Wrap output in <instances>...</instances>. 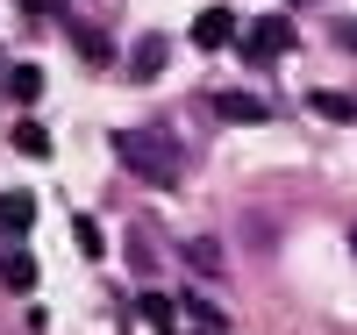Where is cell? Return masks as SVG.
<instances>
[{
  "mask_svg": "<svg viewBox=\"0 0 357 335\" xmlns=\"http://www.w3.org/2000/svg\"><path fill=\"white\" fill-rule=\"evenodd\" d=\"M236 43H243L250 65H272V57H286V50H293V22H286V15H257Z\"/></svg>",
  "mask_w": 357,
  "mask_h": 335,
  "instance_id": "7a4b0ae2",
  "label": "cell"
},
{
  "mask_svg": "<svg viewBox=\"0 0 357 335\" xmlns=\"http://www.w3.org/2000/svg\"><path fill=\"white\" fill-rule=\"evenodd\" d=\"M0 286L29 293V286H36V264H29V257H15V250H0Z\"/></svg>",
  "mask_w": 357,
  "mask_h": 335,
  "instance_id": "52a82bcc",
  "label": "cell"
},
{
  "mask_svg": "<svg viewBox=\"0 0 357 335\" xmlns=\"http://www.w3.org/2000/svg\"><path fill=\"white\" fill-rule=\"evenodd\" d=\"M186 314H193L200 328H222V314H215V307H207V299H193V293H186Z\"/></svg>",
  "mask_w": 357,
  "mask_h": 335,
  "instance_id": "9a60e30c",
  "label": "cell"
},
{
  "mask_svg": "<svg viewBox=\"0 0 357 335\" xmlns=\"http://www.w3.org/2000/svg\"><path fill=\"white\" fill-rule=\"evenodd\" d=\"M329 43H336V50H357V15H343V22L329 29Z\"/></svg>",
  "mask_w": 357,
  "mask_h": 335,
  "instance_id": "5bb4252c",
  "label": "cell"
},
{
  "mask_svg": "<svg viewBox=\"0 0 357 335\" xmlns=\"http://www.w3.org/2000/svg\"><path fill=\"white\" fill-rule=\"evenodd\" d=\"M8 86H15V100H36V93H43V72H36V65H22Z\"/></svg>",
  "mask_w": 357,
  "mask_h": 335,
  "instance_id": "30bf717a",
  "label": "cell"
},
{
  "mask_svg": "<svg viewBox=\"0 0 357 335\" xmlns=\"http://www.w3.org/2000/svg\"><path fill=\"white\" fill-rule=\"evenodd\" d=\"M307 107H314V114H329V121H357V93H336V86H314Z\"/></svg>",
  "mask_w": 357,
  "mask_h": 335,
  "instance_id": "5b68a950",
  "label": "cell"
},
{
  "mask_svg": "<svg viewBox=\"0 0 357 335\" xmlns=\"http://www.w3.org/2000/svg\"><path fill=\"white\" fill-rule=\"evenodd\" d=\"M15 143H22V150H29V157H43V150H50V136H43V129H36V121H22V129H15Z\"/></svg>",
  "mask_w": 357,
  "mask_h": 335,
  "instance_id": "7c38bea8",
  "label": "cell"
},
{
  "mask_svg": "<svg viewBox=\"0 0 357 335\" xmlns=\"http://www.w3.org/2000/svg\"><path fill=\"white\" fill-rule=\"evenodd\" d=\"M22 15H57V0H22Z\"/></svg>",
  "mask_w": 357,
  "mask_h": 335,
  "instance_id": "2e32d148",
  "label": "cell"
},
{
  "mask_svg": "<svg viewBox=\"0 0 357 335\" xmlns=\"http://www.w3.org/2000/svg\"><path fill=\"white\" fill-rule=\"evenodd\" d=\"M193 43H200V50H222V43H236V15H229V8H207V15L193 22Z\"/></svg>",
  "mask_w": 357,
  "mask_h": 335,
  "instance_id": "277c9868",
  "label": "cell"
},
{
  "mask_svg": "<svg viewBox=\"0 0 357 335\" xmlns=\"http://www.w3.org/2000/svg\"><path fill=\"white\" fill-rule=\"evenodd\" d=\"M29 221H36V200L29 193H0V235H22Z\"/></svg>",
  "mask_w": 357,
  "mask_h": 335,
  "instance_id": "8992f818",
  "label": "cell"
},
{
  "mask_svg": "<svg viewBox=\"0 0 357 335\" xmlns=\"http://www.w3.org/2000/svg\"><path fill=\"white\" fill-rule=\"evenodd\" d=\"M72 43H79L86 57H93V65H107V57H114V43L100 36V29H79V22H72Z\"/></svg>",
  "mask_w": 357,
  "mask_h": 335,
  "instance_id": "ba28073f",
  "label": "cell"
},
{
  "mask_svg": "<svg viewBox=\"0 0 357 335\" xmlns=\"http://www.w3.org/2000/svg\"><path fill=\"white\" fill-rule=\"evenodd\" d=\"M114 157H122L136 178H151V186H178V171H186V150H178L165 129H122L114 136Z\"/></svg>",
  "mask_w": 357,
  "mask_h": 335,
  "instance_id": "6da1fadb",
  "label": "cell"
},
{
  "mask_svg": "<svg viewBox=\"0 0 357 335\" xmlns=\"http://www.w3.org/2000/svg\"><path fill=\"white\" fill-rule=\"evenodd\" d=\"M186 257L207 271V279H215V271H222V250H215V242H186Z\"/></svg>",
  "mask_w": 357,
  "mask_h": 335,
  "instance_id": "8fae6325",
  "label": "cell"
},
{
  "mask_svg": "<svg viewBox=\"0 0 357 335\" xmlns=\"http://www.w3.org/2000/svg\"><path fill=\"white\" fill-rule=\"evenodd\" d=\"M72 235H79V250H86V257H100V250H107V235H100V228H93V221H79V228H72Z\"/></svg>",
  "mask_w": 357,
  "mask_h": 335,
  "instance_id": "4fadbf2b",
  "label": "cell"
},
{
  "mask_svg": "<svg viewBox=\"0 0 357 335\" xmlns=\"http://www.w3.org/2000/svg\"><path fill=\"white\" fill-rule=\"evenodd\" d=\"M350 250H357V228H350Z\"/></svg>",
  "mask_w": 357,
  "mask_h": 335,
  "instance_id": "e0dca14e",
  "label": "cell"
},
{
  "mask_svg": "<svg viewBox=\"0 0 357 335\" xmlns=\"http://www.w3.org/2000/svg\"><path fill=\"white\" fill-rule=\"evenodd\" d=\"M207 107H215L222 121H236V129H257V121H272V107H264L257 93H215Z\"/></svg>",
  "mask_w": 357,
  "mask_h": 335,
  "instance_id": "3957f363",
  "label": "cell"
},
{
  "mask_svg": "<svg viewBox=\"0 0 357 335\" xmlns=\"http://www.w3.org/2000/svg\"><path fill=\"white\" fill-rule=\"evenodd\" d=\"M158 72H165V43L151 36V43H143V50H136V79H158Z\"/></svg>",
  "mask_w": 357,
  "mask_h": 335,
  "instance_id": "9c48e42d",
  "label": "cell"
}]
</instances>
